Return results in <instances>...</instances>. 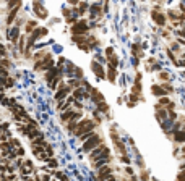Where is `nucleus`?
<instances>
[{
    "mask_svg": "<svg viewBox=\"0 0 185 181\" xmlns=\"http://www.w3.org/2000/svg\"><path fill=\"white\" fill-rule=\"evenodd\" d=\"M99 144H102V137L99 136L97 133H94V134H92L91 137H88V139L83 142V150H84V152H88V154H89V152H91L92 149H94V147H97Z\"/></svg>",
    "mask_w": 185,
    "mask_h": 181,
    "instance_id": "obj_1",
    "label": "nucleus"
},
{
    "mask_svg": "<svg viewBox=\"0 0 185 181\" xmlns=\"http://www.w3.org/2000/svg\"><path fill=\"white\" fill-rule=\"evenodd\" d=\"M106 155H111V150L107 146H104V144H99L97 147H94L91 152H89V160H97V158L101 157H106Z\"/></svg>",
    "mask_w": 185,
    "mask_h": 181,
    "instance_id": "obj_2",
    "label": "nucleus"
},
{
    "mask_svg": "<svg viewBox=\"0 0 185 181\" xmlns=\"http://www.w3.org/2000/svg\"><path fill=\"white\" fill-rule=\"evenodd\" d=\"M70 92H73V91H72V86H67V84L62 83V84L59 86V91L55 92V99H57V100H63Z\"/></svg>",
    "mask_w": 185,
    "mask_h": 181,
    "instance_id": "obj_3",
    "label": "nucleus"
},
{
    "mask_svg": "<svg viewBox=\"0 0 185 181\" xmlns=\"http://www.w3.org/2000/svg\"><path fill=\"white\" fill-rule=\"evenodd\" d=\"M91 70L94 71V75L97 76V79H104L106 78V73H104V68L101 63L97 62H91Z\"/></svg>",
    "mask_w": 185,
    "mask_h": 181,
    "instance_id": "obj_4",
    "label": "nucleus"
},
{
    "mask_svg": "<svg viewBox=\"0 0 185 181\" xmlns=\"http://www.w3.org/2000/svg\"><path fill=\"white\" fill-rule=\"evenodd\" d=\"M86 31H88L86 21H80V23H76L75 26H72V32H73V36H75V34H84Z\"/></svg>",
    "mask_w": 185,
    "mask_h": 181,
    "instance_id": "obj_5",
    "label": "nucleus"
},
{
    "mask_svg": "<svg viewBox=\"0 0 185 181\" xmlns=\"http://www.w3.org/2000/svg\"><path fill=\"white\" fill-rule=\"evenodd\" d=\"M20 8H21V3H18L16 6H13V8L8 11V16H7V24H8V26L13 23V19L16 18V15H18V10H20Z\"/></svg>",
    "mask_w": 185,
    "mask_h": 181,
    "instance_id": "obj_6",
    "label": "nucleus"
},
{
    "mask_svg": "<svg viewBox=\"0 0 185 181\" xmlns=\"http://www.w3.org/2000/svg\"><path fill=\"white\" fill-rule=\"evenodd\" d=\"M89 94H91V100H92L94 104H99L101 100H106L102 94L99 92L97 89H94V88H91V89H89Z\"/></svg>",
    "mask_w": 185,
    "mask_h": 181,
    "instance_id": "obj_7",
    "label": "nucleus"
},
{
    "mask_svg": "<svg viewBox=\"0 0 185 181\" xmlns=\"http://www.w3.org/2000/svg\"><path fill=\"white\" fill-rule=\"evenodd\" d=\"M34 11H36V16H38V18H41V19L47 18V11L42 8L39 2H34Z\"/></svg>",
    "mask_w": 185,
    "mask_h": 181,
    "instance_id": "obj_8",
    "label": "nucleus"
},
{
    "mask_svg": "<svg viewBox=\"0 0 185 181\" xmlns=\"http://www.w3.org/2000/svg\"><path fill=\"white\" fill-rule=\"evenodd\" d=\"M75 113H76L75 110H70V108H68L67 112H63V113H62L60 121H62V123H68L70 120H73V118H75Z\"/></svg>",
    "mask_w": 185,
    "mask_h": 181,
    "instance_id": "obj_9",
    "label": "nucleus"
},
{
    "mask_svg": "<svg viewBox=\"0 0 185 181\" xmlns=\"http://www.w3.org/2000/svg\"><path fill=\"white\" fill-rule=\"evenodd\" d=\"M151 92H153V96H158V97H162V96H166V94H169L162 86H156V84L151 88Z\"/></svg>",
    "mask_w": 185,
    "mask_h": 181,
    "instance_id": "obj_10",
    "label": "nucleus"
},
{
    "mask_svg": "<svg viewBox=\"0 0 185 181\" xmlns=\"http://www.w3.org/2000/svg\"><path fill=\"white\" fill-rule=\"evenodd\" d=\"M10 41L13 44H16L20 41V26H13V29L10 31Z\"/></svg>",
    "mask_w": 185,
    "mask_h": 181,
    "instance_id": "obj_11",
    "label": "nucleus"
},
{
    "mask_svg": "<svg viewBox=\"0 0 185 181\" xmlns=\"http://www.w3.org/2000/svg\"><path fill=\"white\" fill-rule=\"evenodd\" d=\"M153 19L156 21V24H158V26H164V24H166V16L162 15V13L153 11Z\"/></svg>",
    "mask_w": 185,
    "mask_h": 181,
    "instance_id": "obj_12",
    "label": "nucleus"
},
{
    "mask_svg": "<svg viewBox=\"0 0 185 181\" xmlns=\"http://www.w3.org/2000/svg\"><path fill=\"white\" fill-rule=\"evenodd\" d=\"M107 78H109L111 83H115V81H117V71H115V67H112V65H109Z\"/></svg>",
    "mask_w": 185,
    "mask_h": 181,
    "instance_id": "obj_13",
    "label": "nucleus"
},
{
    "mask_svg": "<svg viewBox=\"0 0 185 181\" xmlns=\"http://www.w3.org/2000/svg\"><path fill=\"white\" fill-rule=\"evenodd\" d=\"M156 118H158L159 123H162L166 118H169V115H167L166 110H162V107H161V108H158V110H156Z\"/></svg>",
    "mask_w": 185,
    "mask_h": 181,
    "instance_id": "obj_14",
    "label": "nucleus"
},
{
    "mask_svg": "<svg viewBox=\"0 0 185 181\" xmlns=\"http://www.w3.org/2000/svg\"><path fill=\"white\" fill-rule=\"evenodd\" d=\"M109 162H111V155H106V157H101V158H97V160H94V166L96 168H101L102 165L109 163Z\"/></svg>",
    "mask_w": 185,
    "mask_h": 181,
    "instance_id": "obj_15",
    "label": "nucleus"
},
{
    "mask_svg": "<svg viewBox=\"0 0 185 181\" xmlns=\"http://www.w3.org/2000/svg\"><path fill=\"white\" fill-rule=\"evenodd\" d=\"M174 141L175 142H185V129L183 131H174Z\"/></svg>",
    "mask_w": 185,
    "mask_h": 181,
    "instance_id": "obj_16",
    "label": "nucleus"
},
{
    "mask_svg": "<svg viewBox=\"0 0 185 181\" xmlns=\"http://www.w3.org/2000/svg\"><path fill=\"white\" fill-rule=\"evenodd\" d=\"M34 29H36V21H28V23H26V28H25L26 34H31Z\"/></svg>",
    "mask_w": 185,
    "mask_h": 181,
    "instance_id": "obj_17",
    "label": "nucleus"
},
{
    "mask_svg": "<svg viewBox=\"0 0 185 181\" xmlns=\"http://www.w3.org/2000/svg\"><path fill=\"white\" fill-rule=\"evenodd\" d=\"M107 60H109V65H112V67H119V58H117V55H111L107 57Z\"/></svg>",
    "mask_w": 185,
    "mask_h": 181,
    "instance_id": "obj_18",
    "label": "nucleus"
},
{
    "mask_svg": "<svg viewBox=\"0 0 185 181\" xmlns=\"http://www.w3.org/2000/svg\"><path fill=\"white\" fill-rule=\"evenodd\" d=\"M92 134H94V129H89V131H86V133H83V134L80 136V141H83V142H84V141H86V139H88V137H91Z\"/></svg>",
    "mask_w": 185,
    "mask_h": 181,
    "instance_id": "obj_19",
    "label": "nucleus"
},
{
    "mask_svg": "<svg viewBox=\"0 0 185 181\" xmlns=\"http://www.w3.org/2000/svg\"><path fill=\"white\" fill-rule=\"evenodd\" d=\"M25 41H26V34L25 36H20V41H18V49L21 52H25Z\"/></svg>",
    "mask_w": 185,
    "mask_h": 181,
    "instance_id": "obj_20",
    "label": "nucleus"
},
{
    "mask_svg": "<svg viewBox=\"0 0 185 181\" xmlns=\"http://www.w3.org/2000/svg\"><path fill=\"white\" fill-rule=\"evenodd\" d=\"M97 108H99V112H109V107L106 104V100H101V102L97 104Z\"/></svg>",
    "mask_w": 185,
    "mask_h": 181,
    "instance_id": "obj_21",
    "label": "nucleus"
},
{
    "mask_svg": "<svg viewBox=\"0 0 185 181\" xmlns=\"http://www.w3.org/2000/svg\"><path fill=\"white\" fill-rule=\"evenodd\" d=\"M18 3H21V0H7V8L11 10L13 6H16Z\"/></svg>",
    "mask_w": 185,
    "mask_h": 181,
    "instance_id": "obj_22",
    "label": "nucleus"
},
{
    "mask_svg": "<svg viewBox=\"0 0 185 181\" xmlns=\"http://www.w3.org/2000/svg\"><path fill=\"white\" fill-rule=\"evenodd\" d=\"M159 104H161L162 107H167V105L170 104V100H169L166 96H162V97H159Z\"/></svg>",
    "mask_w": 185,
    "mask_h": 181,
    "instance_id": "obj_23",
    "label": "nucleus"
},
{
    "mask_svg": "<svg viewBox=\"0 0 185 181\" xmlns=\"http://www.w3.org/2000/svg\"><path fill=\"white\" fill-rule=\"evenodd\" d=\"M86 8H88V5L84 3V2H80V8H78V10H80V15H84V11H86Z\"/></svg>",
    "mask_w": 185,
    "mask_h": 181,
    "instance_id": "obj_24",
    "label": "nucleus"
},
{
    "mask_svg": "<svg viewBox=\"0 0 185 181\" xmlns=\"http://www.w3.org/2000/svg\"><path fill=\"white\" fill-rule=\"evenodd\" d=\"M42 57H46V52H44V50H41L39 54H36V55H34V60H36V62H39V60L42 58Z\"/></svg>",
    "mask_w": 185,
    "mask_h": 181,
    "instance_id": "obj_25",
    "label": "nucleus"
},
{
    "mask_svg": "<svg viewBox=\"0 0 185 181\" xmlns=\"http://www.w3.org/2000/svg\"><path fill=\"white\" fill-rule=\"evenodd\" d=\"M167 57H169V58H170V60H172V63H174V65H177V67H179V63H177V60H175V57H174V54H172V52H170V50H167Z\"/></svg>",
    "mask_w": 185,
    "mask_h": 181,
    "instance_id": "obj_26",
    "label": "nucleus"
},
{
    "mask_svg": "<svg viewBox=\"0 0 185 181\" xmlns=\"http://www.w3.org/2000/svg\"><path fill=\"white\" fill-rule=\"evenodd\" d=\"M10 144H11V147H20V141L18 139H15V137H11V139H10Z\"/></svg>",
    "mask_w": 185,
    "mask_h": 181,
    "instance_id": "obj_27",
    "label": "nucleus"
},
{
    "mask_svg": "<svg viewBox=\"0 0 185 181\" xmlns=\"http://www.w3.org/2000/svg\"><path fill=\"white\" fill-rule=\"evenodd\" d=\"M159 78L162 79V81H167L170 76H169V73H166V71H161V73H159Z\"/></svg>",
    "mask_w": 185,
    "mask_h": 181,
    "instance_id": "obj_28",
    "label": "nucleus"
},
{
    "mask_svg": "<svg viewBox=\"0 0 185 181\" xmlns=\"http://www.w3.org/2000/svg\"><path fill=\"white\" fill-rule=\"evenodd\" d=\"M75 75H76L78 79H81V78H83V71H81V68H75Z\"/></svg>",
    "mask_w": 185,
    "mask_h": 181,
    "instance_id": "obj_29",
    "label": "nucleus"
},
{
    "mask_svg": "<svg viewBox=\"0 0 185 181\" xmlns=\"http://www.w3.org/2000/svg\"><path fill=\"white\" fill-rule=\"evenodd\" d=\"M162 88H164V89H166L167 92H174V89H172V86H170V84H167V83H166V84H162Z\"/></svg>",
    "mask_w": 185,
    "mask_h": 181,
    "instance_id": "obj_30",
    "label": "nucleus"
},
{
    "mask_svg": "<svg viewBox=\"0 0 185 181\" xmlns=\"http://www.w3.org/2000/svg\"><path fill=\"white\" fill-rule=\"evenodd\" d=\"M46 150H47V154L51 155V157L54 155V149H52V146H49V144H47V146H46Z\"/></svg>",
    "mask_w": 185,
    "mask_h": 181,
    "instance_id": "obj_31",
    "label": "nucleus"
},
{
    "mask_svg": "<svg viewBox=\"0 0 185 181\" xmlns=\"http://www.w3.org/2000/svg\"><path fill=\"white\" fill-rule=\"evenodd\" d=\"M78 47H80L81 50H84V52H88V50H89V47L86 45V42H84V44H78Z\"/></svg>",
    "mask_w": 185,
    "mask_h": 181,
    "instance_id": "obj_32",
    "label": "nucleus"
},
{
    "mask_svg": "<svg viewBox=\"0 0 185 181\" xmlns=\"http://www.w3.org/2000/svg\"><path fill=\"white\" fill-rule=\"evenodd\" d=\"M106 55H107V57L114 55V49L112 47H107V49H106Z\"/></svg>",
    "mask_w": 185,
    "mask_h": 181,
    "instance_id": "obj_33",
    "label": "nucleus"
},
{
    "mask_svg": "<svg viewBox=\"0 0 185 181\" xmlns=\"http://www.w3.org/2000/svg\"><path fill=\"white\" fill-rule=\"evenodd\" d=\"M16 154H18L20 157H23V155H25V149H23V147L20 146V147H18V150H16Z\"/></svg>",
    "mask_w": 185,
    "mask_h": 181,
    "instance_id": "obj_34",
    "label": "nucleus"
},
{
    "mask_svg": "<svg viewBox=\"0 0 185 181\" xmlns=\"http://www.w3.org/2000/svg\"><path fill=\"white\" fill-rule=\"evenodd\" d=\"M49 165H51V166H54V168H55V166H57V160H54V158L51 157V158H49Z\"/></svg>",
    "mask_w": 185,
    "mask_h": 181,
    "instance_id": "obj_35",
    "label": "nucleus"
},
{
    "mask_svg": "<svg viewBox=\"0 0 185 181\" xmlns=\"http://www.w3.org/2000/svg\"><path fill=\"white\" fill-rule=\"evenodd\" d=\"M175 118H177V115H175L172 110H170V113H169V120H170V121H174Z\"/></svg>",
    "mask_w": 185,
    "mask_h": 181,
    "instance_id": "obj_36",
    "label": "nucleus"
},
{
    "mask_svg": "<svg viewBox=\"0 0 185 181\" xmlns=\"http://www.w3.org/2000/svg\"><path fill=\"white\" fill-rule=\"evenodd\" d=\"M55 176H57V178H60V179H67V176L63 175V173H60V171H57V173H55Z\"/></svg>",
    "mask_w": 185,
    "mask_h": 181,
    "instance_id": "obj_37",
    "label": "nucleus"
},
{
    "mask_svg": "<svg viewBox=\"0 0 185 181\" xmlns=\"http://www.w3.org/2000/svg\"><path fill=\"white\" fill-rule=\"evenodd\" d=\"M68 2L72 5H78V3H80V0H68Z\"/></svg>",
    "mask_w": 185,
    "mask_h": 181,
    "instance_id": "obj_38",
    "label": "nucleus"
},
{
    "mask_svg": "<svg viewBox=\"0 0 185 181\" xmlns=\"http://www.w3.org/2000/svg\"><path fill=\"white\" fill-rule=\"evenodd\" d=\"M125 171H127V173H130V175H132V173H133V170L130 168V166H127V168H125Z\"/></svg>",
    "mask_w": 185,
    "mask_h": 181,
    "instance_id": "obj_39",
    "label": "nucleus"
},
{
    "mask_svg": "<svg viewBox=\"0 0 185 181\" xmlns=\"http://www.w3.org/2000/svg\"><path fill=\"white\" fill-rule=\"evenodd\" d=\"M179 36H182V37H185V31H179Z\"/></svg>",
    "mask_w": 185,
    "mask_h": 181,
    "instance_id": "obj_40",
    "label": "nucleus"
}]
</instances>
